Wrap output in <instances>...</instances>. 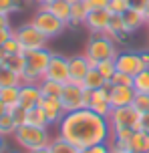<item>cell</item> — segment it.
I'll return each mask as SVG.
<instances>
[{"label": "cell", "mask_w": 149, "mask_h": 153, "mask_svg": "<svg viewBox=\"0 0 149 153\" xmlns=\"http://www.w3.org/2000/svg\"><path fill=\"white\" fill-rule=\"evenodd\" d=\"M59 135L79 149H87L107 143L111 139V125L109 119L99 117L91 109H79L64 115V119L59 123Z\"/></svg>", "instance_id": "6da1fadb"}, {"label": "cell", "mask_w": 149, "mask_h": 153, "mask_svg": "<svg viewBox=\"0 0 149 153\" xmlns=\"http://www.w3.org/2000/svg\"><path fill=\"white\" fill-rule=\"evenodd\" d=\"M24 56H26V67H24V73L20 75L22 83L39 85L44 79L53 53L48 48H36V51H26Z\"/></svg>", "instance_id": "7a4b0ae2"}, {"label": "cell", "mask_w": 149, "mask_h": 153, "mask_svg": "<svg viewBox=\"0 0 149 153\" xmlns=\"http://www.w3.org/2000/svg\"><path fill=\"white\" fill-rule=\"evenodd\" d=\"M89 59L91 65H99L103 61H109V59H115L119 54V46L115 45V40L109 36V34H93V36L87 40L85 53H83Z\"/></svg>", "instance_id": "3957f363"}, {"label": "cell", "mask_w": 149, "mask_h": 153, "mask_svg": "<svg viewBox=\"0 0 149 153\" xmlns=\"http://www.w3.org/2000/svg\"><path fill=\"white\" fill-rule=\"evenodd\" d=\"M14 141L18 145L26 149V151H32V149H40V147H48L50 145V131L48 127H36V125H20L18 129L14 131Z\"/></svg>", "instance_id": "277c9868"}, {"label": "cell", "mask_w": 149, "mask_h": 153, "mask_svg": "<svg viewBox=\"0 0 149 153\" xmlns=\"http://www.w3.org/2000/svg\"><path fill=\"white\" fill-rule=\"evenodd\" d=\"M30 24H34L48 40L61 36L64 32V28H67V24H64L63 20H59L53 12H48L47 8H39V10L34 12V16H32Z\"/></svg>", "instance_id": "5b68a950"}, {"label": "cell", "mask_w": 149, "mask_h": 153, "mask_svg": "<svg viewBox=\"0 0 149 153\" xmlns=\"http://www.w3.org/2000/svg\"><path fill=\"white\" fill-rule=\"evenodd\" d=\"M109 125L111 129H141V113L133 107V105H127V107H117L113 109V113L109 117Z\"/></svg>", "instance_id": "8992f818"}, {"label": "cell", "mask_w": 149, "mask_h": 153, "mask_svg": "<svg viewBox=\"0 0 149 153\" xmlns=\"http://www.w3.org/2000/svg\"><path fill=\"white\" fill-rule=\"evenodd\" d=\"M14 36L18 38V42L22 45L24 53H26V51H36V48H47V42H48V38L30 22L18 26L14 30Z\"/></svg>", "instance_id": "52a82bcc"}, {"label": "cell", "mask_w": 149, "mask_h": 153, "mask_svg": "<svg viewBox=\"0 0 149 153\" xmlns=\"http://www.w3.org/2000/svg\"><path fill=\"white\" fill-rule=\"evenodd\" d=\"M61 103L67 109V113L85 109V89L79 83H64L63 93H61Z\"/></svg>", "instance_id": "ba28073f"}, {"label": "cell", "mask_w": 149, "mask_h": 153, "mask_svg": "<svg viewBox=\"0 0 149 153\" xmlns=\"http://www.w3.org/2000/svg\"><path fill=\"white\" fill-rule=\"evenodd\" d=\"M115 65H117L119 73H125V75L135 76L137 73H141L145 67L141 62V56H139V51H119V54L115 56Z\"/></svg>", "instance_id": "9c48e42d"}, {"label": "cell", "mask_w": 149, "mask_h": 153, "mask_svg": "<svg viewBox=\"0 0 149 153\" xmlns=\"http://www.w3.org/2000/svg\"><path fill=\"white\" fill-rule=\"evenodd\" d=\"M69 56H63V54H53L50 56V62H48V69L44 73V79H50V81H56V83H69Z\"/></svg>", "instance_id": "30bf717a"}, {"label": "cell", "mask_w": 149, "mask_h": 153, "mask_svg": "<svg viewBox=\"0 0 149 153\" xmlns=\"http://www.w3.org/2000/svg\"><path fill=\"white\" fill-rule=\"evenodd\" d=\"M93 69V65L89 62L85 54H75V56H69V83H83L85 81L87 73Z\"/></svg>", "instance_id": "8fae6325"}, {"label": "cell", "mask_w": 149, "mask_h": 153, "mask_svg": "<svg viewBox=\"0 0 149 153\" xmlns=\"http://www.w3.org/2000/svg\"><path fill=\"white\" fill-rule=\"evenodd\" d=\"M40 107L44 109L50 125H59V123L64 119V115H67V109L63 107V103H61L59 97H42Z\"/></svg>", "instance_id": "7c38bea8"}, {"label": "cell", "mask_w": 149, "mask_h": 153, "mask_svg": "<svg viewBox=\"0 0 149 153\" xmlns=\"http://www.w3.org/2000/svg\"><path fill=\"white\" fill-rule=\"evenodd\" d=\"M109 18H111V12L107 8H103V10H91L89 16H87L85 26L93 34H105L107 26H109Z\"/></svg>", "instance_id": "4fadbf2b"}, {"label": "cell", "mask_w": 149, "mask_h": 153, "mask_svg": "<svg viewBox=\"0 0 149 153\" xmlns=\"http://www.w3.org/2000/svg\"><path fill=\"white\" fill-rule=\"evenodd\" d=\"M133 99H135V89L133 87L111 85V105H113V109L133 105Z\"/></svg>", "instance_id": "5bb4252c"}, {"label": "cell", "mask_w": 149, "mask_h": 153, "mask_svg": "<svg viewBox=\"0 0 149 153\" xmlns=\"http://www.w3.org/2000/svg\"><path fill=\"white\" fill-rule=\"evenodd\" d=\"M42 101V91L39 85H30V83H22L20 85V105L26 109H32L40 105Z\"/></svg>", "instance_id": "9a60e30c"}, {"label": "cell", "mask_w": 149, "mask_h": 153, "mask_svg": "<svg viewBox=\"0 0 149 153\" xmlns=\"http://www.w3.org/2000/svg\"><path fill=\"white\" fill-rule=\"evenodd\" d=\"M123 22H125V30L129 34L137 32L139 28L147 26V20H145V12L143 10H137V8H129L125 14H123Z\"/></svg>", "instance_id": "2e32d148"}, {"label": "cell", "mask_w": 149, "mask_h": 153, "mask_svg": "<svg viewBox=\"0 0 149 153\" xmlns=\"http://www.w3.org/2000/svg\"><path fill=\"white\" fill-rule=\"evenodd\" d=\"M129 151L131 153H149V133L137 129L129 139Z\"/></svg>", "instance_id": "e0dca14e"}, {"label": "cell", "mask_w": 149, "mask_h": 153, "mask_svg": "<svg viewBox=\"0 0 149 153\" xmlns=\"http://www.w3.org/2000/svg\"><path fill=\"white\" fill-rule=\"evenodd\" d=\"M71 6L73 4H69L67 0H55L53 4H48V6H44V8H47L48 12H53L59 20H63V22L69 26V22H71Z\"/></svg>", "instance_id": "ac0fdd59"}, {"label": "cell", "mask_w": 149, "mask_h": 153, "mask_svg": "<svg viewBox=\"0 0 149 153\" xmlns=\"http://www.w3.org/2000/svg\"><path fill=\"white\" fill-rule=\"evenodd\" d=\"M81 85H83V89H87V91H95V89H101V87H105V85H109V81L93 67V69L87 73L85 81H83Z\"/></svg>", "instance_id": "d6986e66"}, {"label": "cell", "mask_w": 149, "mask_h": 153, "mask_svg": "<svg viewBox=\"0 0 149 153\" xmlns=\"http://www.w3.org/2000/svg\"><path fill=\"white\" fill-rule=\"evenodd\" d=\"M26 123H28V125H36V127H50V121H48L47 113H44V109L40 107V105L28 109Z\"/></svg>", "instance_id": "ffe728a7"}, {"label": "cell", "mask_w": 149, "mask_h": 153, "mask_svg": "<svg viewBox=\"0 0 149 153\" xmlns=\"http://www.w3.org/2000/svg\"><path fill=\"white\" fill-rule=\"evenodd\" d=\"M0 101L6 105L8 109L20 105V85L18 87H8V89H0Z\"/></svg>", "instance_id": "44dd1931"}, {"label": "cell", "mask_w": 149, "mask_h": 153, "mask_svg": "<svg viewBox=\"0 0 149 153\" xmlns=\"http://www.w3.org/2000/svg\"><path fill=\"white\" fill-rule=\"evenodd\" d=\"M48 147H50V153H81L79 147H75L71 141H67V139L61 137V135L53 137V141H50Z\"/></svg>", "instance_id": "7402d4cb"}, {"label": "cell", "mask_w": 149, "mask_h": 153, "mask_svg": "<svg viewBox=\"0 0 149 153\" xmlns=\"http://www.w3.org/2000/svg\"><path fill=\"white\" fill-rule=\"evenodd\" d=\"M89 8L83 4V2H77V4H73L71 6V26H83L87 22V16H89Z\"/></svg>", "instance_id": "603a6c76"}, {"label": "cell", "mask_w": 149, "mask_h": 153, "mask_svg": "<svg viewBox=\"0 0 149 153\" xmlns=\"http://www.w3.org/2000/svg\"><path fill=\"white\" fill-rule=\"evenodd\" d=\"M22 85L20 75L12 73L10 69H6L4 65H0V89H8V87H18Z\"/></svg>", "instance_id": "cb8c5ba5"}, {"label": "cell", "mask_w": 149, "mask_h": 153, "mask_svg": "<svg viewBox=\"0 0 149 153\" xmlns=\"http://www.w3.org/2000/svg\"><path fill=\"white\" fill-rule=\"evenodd\" d=\"M6 69H10L12 73H16V75H22L24 73V67H26V56H24V53L20 54H8L6 61L2 62Z\"/></svg>", "instance_id": "d4e9b609"}, {"label": "cell", "mask_w": 149, "mask_h": 153, "mask_svg": "<svg viewBox=\"0 0 149 153\" xmlns=\"http://www.w3.org/2000/svg\"><path fill=\"white\" fill-rule=\"evenodd\" d=\"M40 91H42V97H59L61 99V93H63L64 85L56 83V81H50V79H42L39 83Z\"/></svg>", "instance_id": "484cf974"}, {"label": "cell", "mask_w": 149, "mask_h": 153, "mask_svg": "<svg viewBox=\"0 0 149 153\" xmlns=\"http://www.w3.org/2000/svg\"><path fill=\"white\" fill-rule=\"evenodd\" d=\"M16 129H18V125L14 123L10 113H4L0 117V137H10V135H14Z\"/></svg>", "instance_id": "4316f807"}, {"label": "cell", "mask_w": 149, "mask_h": 153, "mask_svg": "<svg viewBox=\"0 0 149 153\" xmlns=\"http://www.w3.org/2000/svg\"><path fill=\"white\" fill-rule=\"evenodd\" d=\"M133 89L135 93H149V69H143L133 76Z\"/></svg>", "instance_id": "83f0119b"}, {"label": "cell", "mask_w": 149, "mask_h": 153, "mask_svg": "<svg viewBox=\"0 0 149 153\" xmlns=\"http://www.w3.org/2000/svg\"><path fill=\"white\" fill-rule=\"evenodd\" d=\"M95 69L111 83V79L117 73V65H115V59H109V61H103V62H99V65H95Z\"/></svg>", "instance_id": "f1b7e54d"}, {"label": "cell", "mask_w": 149, "mask_h": 153, "mask_svg": "<svg viewBox=\"0 0 149 153\" xmlns=\"http://www.w3.org/2000/svg\"><path fill=\"white\" fill-rule=\"evenodd\" d=\"M133 107L139 111L141 115L149 113V93H135Z\"/></svg>", "instance_id": "f546056e"}, {"label": "cell", "mask_w": 149, "mask_h": 153, "mask_svg": "<svg viewBox=\"0 0 149 153\" xmlns=\"http://www.w3.org/2000/svg\"><path fill=\"white\" fill-rule=\"evenodd\" d=\"M8 113L12 115V119H14V123L20 127V125H26V115H28V109L22 107V105H16V107L8 109Z\"/></svg>", "instance_id": "4dcf8cb0"}, {"label": "cell", "mask_w": 149, "mask_h": 153, "mask_svg": "<svg viewBox=\"0 0 149 153\" xmlns=\"http://www.w3.org/2000/svg\"><path fill=\"white\" fill-rule=\"evenodd\" d=\"M129 8H131L129 6V0H109L107 10H109L111 14H125Z\"/></svg>", "instance_id": "1f68e13d"}, {"label": "cell", "mask_w": 149, "mask_h": 153, "mask_svg": "<svg viewBox=\"0 0 149 153\" xmlns=\"http://www.w3.org/2000/svg\"><path fill=\"white\" fill-rule=\"evenodd\" d=\"M89 109H91L93 113H97L99 117H105V119H109L111 113H113V105H111L109 101H107V103H93Z\"/></svg>", "instance_id": "d6a6232c"}, {"label": "cell", "mask_w": 149, "mask_h": 153, "mask_svg": "<svg viewBox=\"0 0 149 153\" xmlns=\"http://www.w3.org/2000/svg\"><path fill=\"white\" fill-rule=\"evenodd\" d=\"M4 51H6V54H20V53H24L22 45L18 42V38H16V36L8 38L6 42H4Z\"/></svg>", "instance_id": "836d02e7"}, {"label": "cell", "mask_w": 149, "mask_h": 153, "mask_svg": "<svg viewBox=\"0 0 149 153\" xmlns=\"http://www.w3.org/2000/svg\"><path fill=\"white\" fill-rule=\"evenodd\" d=\"M111 85H119V87H133V76L125 75V73H115V76L111 79Z\"/></svg>", "instance_id": "e575fe53"}, {"label": "cell", "mask_w": 149, "mask_h": 153, "mask_svg": "<svg viewBox=\"0 0 149 153\" xmlns=\"http://www.w3.org/2000/svg\"><path fill=\"white\" fill-rule=\"evenodd\" d=\"M133 133H135L133 129H111V139H117V141H129Z\"/></svg>", "instance_id": "d590c367"}, {"label": "cell", "mask_w": 149, "mask_h": 153, "mask_svg": "<svg viewBox=\"0 0 149 153\" xmlns=\"http://www.w3.org/2000/svg\"><path fill=\"white\" fill-rule=\"evenodd\" d=\"M83 4L89 10H103L109 6V0H83Z\"/></svg>", "instance_id": "8d00e7d4"}, {"label": "cell", "mask_w": 149, "mask_h": 153, "mask_svg": "<svg viewBox=\"0 0 149 153\" xmlns=\"http://www.w3.org/2000/svg\"><path fill=\"white\" fill-rule=\"evenodd\" d=\"M81 153H111V151H109V145H107V143H99V145L81 149Z\"/></svg>", "instance_id": "74e56055"}, {"label": "cell", "mask_w": 149, "mask_h": 153, "mask_svg": "<svg viewBox=\"0 0 149 153\" xmlns=\"http://www.w3.org/2000/svg\"><path fill=\"white\" fill-rule=\"evenodd\" d=\"M12 36H14V30H12L10 26H8V28H0V46H4V42Z\"/></svg>", "instance_id": "f35d334b"}, {"label": "cell", "mask_w": 149, "mask_h": 153, "mask_svg": "<svg viewBox=\"0 0 149 153\" xmlns=\"http://www.w3.org/2000/svg\"><path fill=\"white\" fill-rule=\"evenodd\" d=\"M149 0H129V6L131 8H137V10H145Z\"/></svg>", "instance_id": "ab89813d"}, {"label": "cell", "mask_w": 149, "mask_h": 153, "mask_svg": "<svg viewBox=\"0 0 149 153\" xmlns=\"http://www.w3.org/2000/svg\"><path fill=\"white\" fill-rule=\"evenodd\" d=\"M139 56H141V62L145 69H149V48H143V51H139Z\"/></svg>", "instance_id": "60d3db41"}, {"label": "cell", "mask_w": 149, "mask_h": 153, "mask_svg": "<svg viewBox=\"0 0 149 153\" xmlns=\"http://www.w3.org/2000/svg\"><path fill=\"white\" fill-rule=\"evenodd\" d=\"M141 129H143V131H147V133H149V113L141 115Z\"/></svg>", "instance_id": "b9f144b4"}, {"label": "cell", "mask_w": 149, "mask_h": 153, "mask_svg": "<svg viewBox=\"0 0 149 153\" xmlns=\"http://www.w3.org/2000/svg\"><path fill=\"white\" fill-rule=\"evenodd\" d=\"M10 26V18L6 14H0V28H8Z\"/></svg>", "instance_id": "7bdbcfd3"}, {"label": "cell", "mask_w": 149, "mask_h": 153, "mask_svg": "<svg viewBox=\"0 0 149 153\" xmlns=\"http://www.w3.org/2000/svg\"><path fill=\"white\" fill-rule=\"evenodd\" d=\"M34 2H36L40 8H44V6H48V4H53L55 0H34Z\"/></svg>", "instance_id": "ee69618b"}, {"label": "cell", "mask_w": 149, "mask_h": 153, "mask_svg": "<svg viewBox=\"0 0 149 153\" xmlns=\"http://www.w3.org/2000/svg\"><path fill=\"white\" fill-rule=\"evenodd\" d=\"M26 153H50V147H40V149H32V151H26Z\"/></svg>", "instance_id": "f6af8a7d"}, {"label": "cell", "mask_w": 149, "mask_h": 153, "mask_svg": "<svg viewBox=\"0 0 149 153\" xmlns=\"http://www.w3.org/2000/svg\"><path fill=\"white\" fill-rule=\"evenodd\" d=\"M6 56H8V54H6V51H4V46H0V65L6 61Z\"/></svg>", "instance_id": "bcb514c9"}, {"label": "cell", "mask_w": 149, "mask_h": 153, "mask_svg": "<svg viewBox=\"0 0 149 153\" xmlns=\"http://www.w3.org/2000/svg\"><path fill=\"white\" fill-rule=\"evenodd\" d=\"M6 141H4V137H0V153H6Z\"/></svg>", "instance_id": "7dc6e473"}, {"label": "cell", "mask_w": 149, "mask_h": 153, "mask_svg": "<svg viewBox=\"0 0 149 153\" xmlns=\"http://www.w3.org/2000/svg\"><path fill=\"white\" fill-rule=\"evenodd\" d=\"M4 113H8V107L4 105V103H2V101H0V117H2Z\"/></svg>", "instance_id": "c3c4849f"}, {"label": "cell", "mask_w": 149, "mask_h": 153, "mask_svg": "<svg viewBox=\"0 0 149 153\" xmlns=\"http://www.w3.org/2000/svg\"><path fill=\"white\" fill-rule=\"evenodd\" d=\"M143 12H145V20H147V28H149V2H147V6H145Z\"/></svg>", "instance_id": "681fc988"}, {"label": "cell", "mask_w": 149, "mask_h": 153, "mask_svg": "<svg viewBox=\"0 0 149 153\" xmlns=\"http://www.w3.org/2000/svg\"><path fill=\"white\" fill-rule=\"evenodd\" d=\"M69 4H77V2H83V0H67Z\"/></svg>", "instance_id": "f907efd6"}, {"label": "cell", "mask_w": 149, "mask_h": 153, "mask_svg": "<svg viewBox=\"0 0 149 153\" xmlns=\"http://www.w3.org/2000/svg\"><path fill=\"white\" fill-rule=\"evenodd\" d=\"M6 153H18V151H6Z\"/></svg>", "instance_id": "816d5d0a"}, {"label": "cell", "mask_w": 149, "mask_h": 153, "mask_svg": "<svg viewBox=\"0 0 149 153\" xmlns=\"http://www.w3.org/2000/svg\"><path fill=\"white\" fill-rule=\"evenodd\" d=\"M147 38H149V32H147ZM147 48H149V46H147Z\"/></svg>", "instance_id": "f5cc1de1"}]
</instances>
